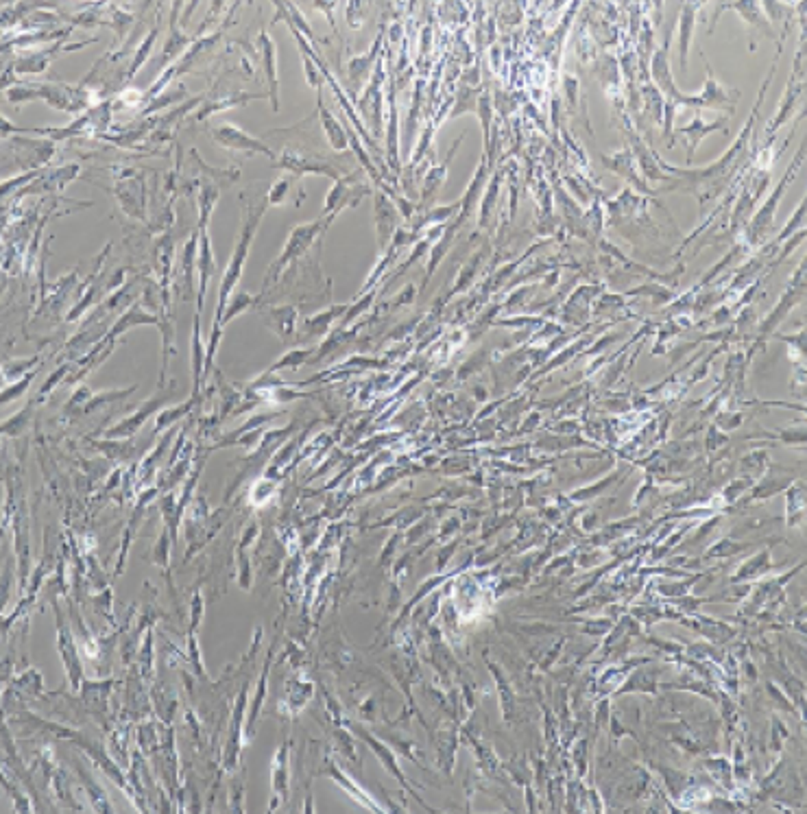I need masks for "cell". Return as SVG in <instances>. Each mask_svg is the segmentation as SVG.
<instances>
[{
	"label": "cell",
	"instance_id": "6da1fadb",
	"mask_svg": "<svg viewBox=\"0 0 807 814\" xmlns=\"http://www.w3.org/2000/svg\"><path fill=\"white\" fill-rule=\"evenodd\" d=\"M260 214H262V208H260L258 212H253V214H249V219H247V223H245L243 238H240L238 247H236L234 262H232V267H229V271H227V278H225V282H223V291H221V308H219V312L223 310V306H225V297H227V291H229V288L236 284V280H238L240 267H243L245 254H247V247H249V243H251V238H253V232H256V225H258V219H260Z\"/></svg>",
	"mask_w": 807,
	"mask_h": 814
},
{
	"label": "cell",
	"instance_id": "7a4b0ae2",
	"mask_svg": "<svg viewBox=\"0 0 807 814\" xmlns=\"http://www.w3.org/2000/svg\"><path fill=\"white\" fill-rule=\"evenodd\" d=\"M219 140H223V143H225V145H229V147H238V149H247V147H251V149L264 151L266 156H271V151H269V149H264L262 145L256 143V140H251L249 136H245V134H243V132H238V129H236V127H223L221 132H219Z\"/></svg>",
	"mask_w": 807,
	"mask_h": 814
},
{
	"label": "cell",
	"instance_id": "3957f363",
	"mask_svg": "<svg viewBox=\"0 0 807 814\" xmlns=\"http://www.w3.org/2000/svg\"><path fill=\"white\" fill-rule=\"evenodd\" d=\"M720 125H722L720 121H718V123H711V125H705L703 121H700V118H696V121H694L692 125L683 127V129H681V134H683V136H687V145H690V147H687V153H690V156H692L694 149H696V145L700 143V140H703L707 134L714 132V129H716V127H720Z\"/></svg>",
	"mask_w": 807,
	"mask_h": 814
},
{
	"label": "cell",
	"instance_id": "277c9868",
	"mask_svg": "<svg viewBox=\"0 0 807 814\" xmlns=\"http://www.w3.org/2000/svg\"><path fill=\"white\" fill-rule=\"evenodd\" d=\"M694 31V5H685L683 16H681V66L685 68V57H687V46H690V38Z\"/></svg>",
	"mask_w": 807,
	"mask_h": 814
},
{
	"label": "cell",
	"instance_id": "5b68a950",
	"mask_svg": "<svg viewBox=\"0 0 807 814\" xmlns=\"http://www.w3.org/2000/svg\"><path fill=\"white\" fill-rule=\"evenodd\" d=\"M260 42L266 46V57L264 59L269 64V81H271V88H273V105H275V110H277V77H275V62H273V46H271L269 35H262Z\"/></svg>",
	"mask_w": 807,
	"mask_h": 814
},
{
	"label": "cell",
	"instance_id": "8992f818",
	"mask_svg": "<svg viewBox=\"0 0 807 814\" xmlns=\"http://www.w3.org/2000/svg\"><path fill=\"white\" fill-rule=\"evenodd\" d=\"M321 118H323V123H325V132H327V136H330V143L334 145L336 149H345V136H343V132H340V127L332 121V116L327 114V110H321Z\"/></svg>",
	"mask_w": 807,
	"mask_h": 814
}]
</instances>
